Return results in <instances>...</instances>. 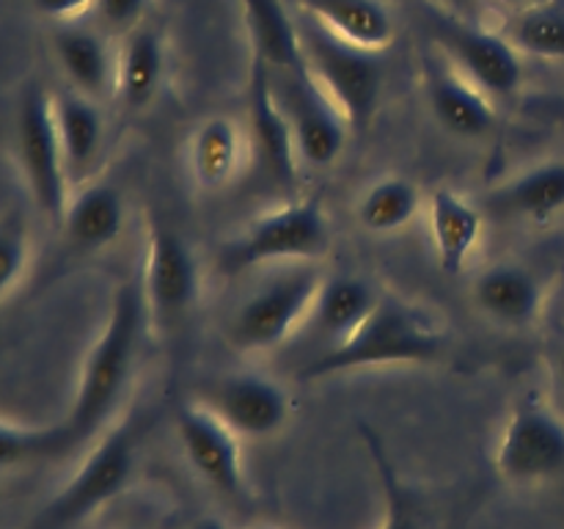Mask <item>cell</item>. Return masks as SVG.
I'll return each mask as SVG.
<instances>
[{"mask_svg": "<svg viewBox=\"0 0 564 529\" xmlns=\"http://www.w3.org/2000/svg\"><path fill=\"white\" fill-rule=\"evenodd\" d=\"M424 91L435 121L457 138H482L494 130V97L463 75L444 53L424 58Z\"/></svg>", "mask_w": 564, "mask_h": 529, "instance_id": "14", "label": "cell"}, {"mask_svg": "<svg viewBox=\"0 0 564 529\" xmlns=\"http://www.w3.org/2000/svg\"><path fill=\"white\" fill-rule=\"evenodd\" d=\"M163 69L165 50L160 33L143 25L127 33L121 47L116 50L113 97L119 99L121 108L132 114L149 108L163 83Z\"/></svg>", "mask_w": 564, "mask_h": 529, "instance_id": "23", "label": "cell"}, {"mask_svg": "<svg viewBox=\"0 0 564 529\" xmlns=\"http://www.w3.org/2000/svg\"><path fill=\"white\" fill-rule=\"evenodd\" d=\"M31 251L28 220L20 209L0 213V298L20 281Z\"/></svg>", "mask_w": 564, "mask_h": 529, "instance_id": "31", "label": "cell"}, {"mask_svg": "<svg viewBox=\"0 0 564 529\" xmlns=\"http://www.w3.org/2000/svg\"><path fill=\"white\" fill-rule=\"evenodd\" d=\"M66 455L64 424L50 428H17L0 422V468L25 466V463L50 461Z\"/></svg>", "mask_w": 564, "mask_h": 529, "instance_id": "30", "label": "cell"}, {"mask_svg": "<svg viewBox=\"0 0 564 529\" xmlns=\"http://www.w3.org/2000/svg\"><path fill=\"white\" fill-rule=\"evenodd\" d=\"M17 158L39 213L61 224L72 196L69 171L53 114V94L31 86L17 110Z\"/></svg>", "mask_w": 564, "mask_h": 529, "instance_id": "7", "label": "cell"}, {"mask_svg": "<svg viewBox=\"0 0 564 529\" xmlns=\"http://www.w3.org/2000/svg\"><path fill=\"white\" fill-rule=\"evenodd\" d=\"M422 207V193L408 176H383L364 191L358 202V224L372 235H391L400 231L416 218Z\"/></svg>", "mask_w": 564, "mask_h": 529, "instance_id": "27", "label": "cell"}, {"mask_svg": "<svg viewBox=\"0 0 564 529\" xmlns=\"http://www.w3.org/2000/svg\"><path fill=\"white\" fill-rule=\"evenodd\" d=\"M149 323V309L143 301L141 281H124L116 290L105 328L86 353L75 402L61 424L66 435V455L102 430L124 400L130 380L141 358L143 331Z\"/></svg>", "mask_w": 564, "mask_h": 529, "instance_id": "1", "label": "cell"}, {"mask_svg": "<svg viewBox=\"0 0 564 529\" xmlns=\"http://www.w3.org/2000/svg\"><path fill=\"white\" fill-rule=\"evenodd\" d=\"M494 213L507 218L549 224L564 209V160L532 165L490 193Z\"/></svg>", "mask_w": 564, "mask_h": 529, "instance_id": "24", "label": "cell"}, {"mask_svg": "<svg viewBox=\"0 0 564 529\" xmlns=\"http://www.w3.org/2000/svg\"><path fill=\"white\" fill-rule=\"evenodd\" d=\"M378 298L380 292L358 276H330L319 287V295L314 301L312 317L306 325H312L328 342L323 347V350H328V347L345 342L367 320Z\"/></svg>", "mask_w": 564, "mask_h": 529, "instance_id": "25", "label": "cell"}, {"mask_svg": "<svg viewBox=\"0 0 564 529\" xmlns=\"http://www.w3.org/2000/svg\"><path fill=\"white\" fill-rule=\"evenodd\" d=\"M297 11L328 28L356 47L386 53L397 25L383 0H292Z\"/></svg>", "mask_w": 564, "mask_h": 529, "instance_id": "20", "label": "cell"}, {"mask_svg": "<svg viewBox=\"0 0 564 529\" xmlns=\"http://www.w3.org/2000/svg\"><path fill=\"white\" fill-rule=\"evenodd\" d=\"M295 22L308 75L325 88L352 130L369 127L383 91V53L356 47L306 14H297Z\"/></svg>", "mask_w": 564, "mask_h": 529, "instance_id": "3", "label": "cell"}, {"mask_svg": "<svg viewBox=\"0 0 564 529\" xmlns=\"http://www.w3.org/2000/svg\"><path fill=\"white\" fill-rule=\"evenodd\" d=\"M361 430H364V439H367L369 455H372L380 479H383L386 516H383V527L380 529H427L416 494H413V490L400 479L394 463L389 461L386 450L380 446V439L369 428H361Z\"/></svg>", "mask_w": 564, "mask_h": 529, "instance_id": "29", "label": "cell"}, {"mask_svg": "<svg viewBox=\"0 0 564 529\" xmlns=\"http://www.w3.org/2000/svg\"><path fill=\"white\" fill-rule=\"evenodd\" d=\"M149 6L152 0H94L91 14L97 17L99 31L127 36L130 31L141 28Z\"/></svg>", "mask_w": 564, "mask_h": 529, "instance_id": "32", "label": "cell"}, {"mask_svg": "<svg viewBox=\"0 0 564 529\" xmlns=\"http://www.w3.org/2000/svg\"><path fill=\"white\" fill-rule=\"evenodd\" d=\"M176 433L198 477L229 499L246 496L240 435L207 406L187 402L176 411Z\"/></svg>", "mask_w": 564, "mask_h": 529, "instance_id": "12", "label": "cell"}, {"mask_svg": "<svg viewBox=\"0 0 564 529\" xmlns=\"http://www.w3.org/2000/svg\"><path fill=\"white\" fill-rule=\"evenodd\" d=\"M61 224L72 248L83 253L102 251L113 246L124 229V198L110 182L77 185Z\"/></svg>", "mask_w": 564, "mask_h": 529, "instance_id": "19", "label": "cell"}, {"mask_svg": "<svg viewBox=\"0 0 564 529\" xmlns=\"http://www.w3.org/2000/svg\"><path fill=\"white\" fill-rule=\"evenodd\" d=\"M251 529H279V527H270V523H259V527H251Z\"/></svg>", "mask_w": 564, "mask_h": 529, "instance_id": "37", "label": "cell"}, {"mask_svg": "<svg viewBox=\"0 0 564 529\" xmlns=\"http://www.w3.org/2000/svg\"><path fill=\"white\" fill-rule=\"evenodd\" d=\"M435 11L449 17H460V20H477L479 0H430Z\"/></svg>", "mask_w": 564, "mask_h": 529, "instance_id": "34", "label": "cell"}, {"mask_svg": "<svg viewBox=\"0 0 564 529\" xmlns=\"http://www.w3.org/2000/svg\"><path fill=\"white\" fill-rule=\"evenodd\" d=\"M562 378H564V353H562Z\"/></svg>", "mask_w": 564, "mask_h": 529, "instance_id": "38", "label": "cell"}, {"mask_svg": "<svg viewBox=\"0 0 564 529\" xmlns=\"http://www.w3.org/2000/svg\"><path fill=\"white\" fill-rule=\"evenodd\" d=\"M246 160V132L231 116H207L187 143L191 176L204 191L229 185Z\"/></svg>", "mask_w": 564, "mask_h": 529, "instance_id": "22", "label": "cell"}, {"mask_svg": "<svg viewBox=\"0 0 564 529\" xmlns=\"http://www.w3.org/2000/svg\"><path fill=\"white\" fill-rule=\"evenodd\" d=\"M253 55L273 72L297 69L303 64L297 22L286 14L284 0H242Z\"/></svg>", "mask_w": 564, "mask_h": 529, "instance_id": "26", "label": "cell"}, {"mask_svg": "<svg viewBox=\"0 0 564 529\" xmlns=\"http://www.w3.org/2000/svg\"><path fill=\"white\" fill-rule=\"evenodd\" d=\"M207 408H213L240 439H264L279 433L290 419V395L268 375L240 373L220 378L207 391Z\"/></svg>", "mask_w": 564, "mask_h": 529, "instance_id": "13", "label": "cell"}, {"mask_svg": "<svg viewBox=\"0 0 564 529\" xmlns=\"http://www.w3.org/2000/svg\"><path fill=\"white\" fill-rule=\"evenodd\" d=\"M474 301L479 312L505 328H529L543 312V281L529 268L516 262H499L485 270L474 284Z\"/></svg>", "mask_w": 564, "mask_h": 529, "instance_id": "16", "label": "cell"}, {"mask_svg": "<svg viewBox=\"0 0 564 529\" xmlns=\"http://www.w3.org/2000/svg\"><path fill=\"white\" fill-rule=\"evenodd\" d=\"M452 356L449 334L424 309L391 292H380L378 303L361 325L339 345L319 350L301 369L303 380L334 378L367 367L391 364H444Z\"/></svg>", "mask_w": 564, "mask_h": 529, "instance_id": "2", "label": "cell"}, {"mask_svg": "<svg viewBox=\"0 0 564 529\" xmlns=\"http://www.w3.org/2000/svg\"><path fill=\"white\" fill-rule=\"evenodd\" d=\"M325 276L317 264L297 262L264 281L237 306L229 339L237 350L268 353L284 345L312 317Z\"/></svg>", "mask_w": 564, "mask_h": 529, "instance_id": "5", "label": "cell"}, {"mask_svg": "<svg viewBox=\"0 0 564 529\" xmlns=\"http://www.w3.org/2000/svg\"><path fill=\"white\" fill-rule=\"evenodd\" d=\"M496 468L510 483H540L564 472V422L534 391L512 406L496 450Z\"/></svg>", "mask_w": 564, "mask_h": 529, "instance_id": "10", "label": "cell"}, {"mask_svg": "<svg viewBox=\"0 0 564 529\" xmlns=\"http://www.w3.org/2000/svg\"><path fill=\"white\" fill-rule=\"evenodd\" d=\"M141 428L135 419H127L110 430L91 450L75 477L44 505L33 529H72L91 518L102 505L113 501L132 479L138 461Z\"/></svg>", "mask_w": 564, "mask_h": 529, "instance_id": "6", "label": "cell"}, {"mask_svg": "<svg viewBox=\"0 0 564 529\" xmlns=\"http://www.w3.org/2000/svg\"><path fill=\"white\" fill-rule=\"evenodd\" d=\"M430 20L441 53L482 91H488L490 97H512L521 88V53L512 47L505 33L490 31L479 20H460L435 9Z\"/></svg>", "mask_w": 564, "mask_h": 529, "instance_id": "11", "label": "cell"}, {"mask_svg": "<svg viewBox=\"0 0 564 529\" xmlns=\"http://www.w3.org/2000/svg\"><path fill=\"white\" fill-rule=\"evenodd\" d=\"M248 138L270 180L284 191H295L301 160L292 141L290 121L275 99L270 66L257 55H253L251 88H248Z\"/></svg>", "mask_w": 564, "mask_h": 529, "instance_id": "15", "label": "cell"}, {"mask_svg": "<svg viewBox=\"0 0 564 529\" xmlns=\"http://www.w3.org/2000/svg\"><path fill=\"white\" fill-rule=\"evenodd\" d=\"M193 529H229L218 516H204L193 523Z\"/></svg>", "mask_w": 564, "mask_h": 529, "instance_id": "35", "label": "cell"}, {"mask_svg": "<svg viewBox=\"0 0 564 529\" xmlns=\"http://www.w3.org/2000/svg\"><path fill=\"white\" fill-rule=\"evenodd\" d=\"M507 39L518 53L534 55V58H564V6L538 3L518 9L507 22Z\"/></svg>", "mask_w": 564, "mask_h": 529, "instance_id": "28", "label": "cell"}, {"mask_svg": "<svg viewBox=\"0 0 564 529\" xmlns=\"http://www.w3.org/2000/svg\"><path fill=\"white\" fill-rule=\"evenodd\" d=\"M202 270L187 237L165 215H149L141 290L149 320L176 325L198 301Z\"/></svg>", "mask_w": 564, "mask_h": 529, "instance_id": "9", "label": "cell"}, {"mask_svg": "<svg viewBox=\"0 0 564 529\" xmlns=\"http://www.w3.org/2000/svg\"><path fill=\"white\" fill-rule=\"evenodd\" d=\"M330 248V224L317 196L292 198L259 215L220 248V268L242 273L268 262H314Z\"/></svg>", "mask_w": 564, "mask_h": 529, "instance_id": "4", "label": "cell"}, {"mask_svg": "<svg viewBox=\"0 0 564 529\" xmlns=\"http://www.w3.org/2000/svg\"><path fill=\"white\" fill-rule=\"evenodd\" d=\"M55 127H58L61 149H64L66 171L72 185H83L105 147V116L97 99L80 91L53 94Z\"/></svg>", "mask_w": 564, "mask_h": 529, "instance_id": "21", "label": "cell"}, {"mask_svg": "<svg viewBox=\"0 0 564 529\" xmlns=\"http://www.w3.org/2000/svg\"><path fill=\"white\" fill-rule=\"evenodd\" d=\"M273 91L290 121L297 160L308 169H328L345 152L350 121L345 119L325 88L308 75L306 66L273 72Z\"/></svg>", "mask_w": 564, "mask_h": 529, "instance_id": "8", "label": "cell"}, {"mask_svg": "<svg viewBox=\"0 0 564 529\" xmlns=\"http://www.w3.org/2000/svg\"><path fill=\"white\" fill-rule=\"evenodd\" d=\"M494 3L507 6V9H527L529 0H494Z\"/></svg>", "mask_w": 564, "mask_h": 529, "instance_id": "36", "label": "cell"}, {"mask_svg": "<svg viewBox=\"0 0 564 529\" xmlns=\"http://www.w3.org/2000/svg\"><path fill=\"white\" fill-rule=\"evenodd\" d=\"M55 58L69 77L72 88L91 99L113 94L116 83V53L110 50L105 31L80 25V22H61L53 36Z\"/></svg>", "mask_w": 564, "mask_h": 529, "instance_id": "17", "label": "cell"}, {"mask_svg": "<svg viewBox=\"0 0 564 529\" xmlns=\"http://www.w3.org/2000/svg\"><path fill=\"white\" fill-rule=\"evenodd\" d=\"M39 11L50 20H58V22H72L77 20L80 14L91 11L94 0H33Z\"/></svg>", "mask_w": 564, "mask_h": 529, "instance_id": "33", "label": "cell"}, {"mask_svg": "<svg viewBox=\"0 0 564 529\" xmlns=\"http://www.w3.org/2000/svg\"><path fill=\"white\" fill-rule=\"evenodd\" d=\"M427 218L441 270L457 276L466 268L468 257L482 235V209L463 193L452 191V187H438L427 198Z\"/></svg>", "mask_w": 564, "mask_h": 529, "instance_id": "18", "label": "cell"}]
</instances>
